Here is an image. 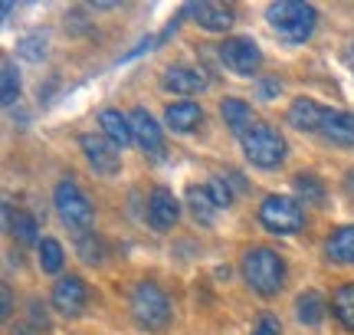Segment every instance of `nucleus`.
<instances>
[{
  "mask_svg": "<svg viewBox=\"0 0 354 335\" xmlns=\"http://www.w3.org/2000/svg\"><path fill=\"white\" fill-rule=\"evenodd\" d=\"M344 184H348V191L354 194V171H348V181H344Z\"/></svg>",
  "mask_w": 354,
  "mask_h": 335,
  "instance_id": "obj_36",
  "label": "nucleus"
},
{
  "mask_svg": "<svg viewBox=\"0 0 354 335\" xmlns=\"http://www.w3.org/2000/svg\"><path fill=\"white\" fill-rule=\"evenodd\" d=\"M207 194H210V201L216 204V210H227L230 204H233V188H230V181H223V178H210L207 184Z\"/></svg>",
  "mask_w": 354,
  "mask_h": 335,
  "instance_id": "obj_29",
  "label": "nucleus"
},
{
  "mask_svg": "<svg viewBox=\"0 0 354 335\" xmlns=\"http://www.w3.org/2000/svg\"><path fill=\"white\" fill-rule=\"evenodd\" d=\"M161 82H165L167 92H177V96H197V92L210 86L207 73L197 69V66H167Z\"/></svg>",
  "mask_w": 354,
  "mask_h": 335,
  "instance_id": "obj_12",
  "label": "nucleus"
},
{
  "mask_svg": "<svg viewBox=\"0 0 354 335\" xmlns=\"http://www.w3.org/2000/svg\"><path fill=\"white\" fill-rule=\"evenodd\" d=\"M220 116H223V125L233 135H240V138L256 125L253 109H250V102H243V99H223L220 102Z\"/></svg>",
  "mask_w": 354,
  "mask_h": 335,
  "instance_id": "obj_19",
  "label": "nucleus"
},
{
  "mask_svg": "<svg viewBox=\"0 0 354 335\" xmlns=\"http://www.w3.org/2000/svg\"><path fill=\"white\" fill-rule=\"evenodd\" d=\"M240 145H243V155L250 158L256 168H279L286 161V152H289L282 132L272 129L269 122H256L253 129L240 138Z\"/></svg>",
  "mask_w": 354,
  "mask_h": 335,
  "instance_id": "obj_5",
  "label": "nucleus"
},
{
  "mask_svg": "<svg viewBox=\"0 0 354 335\" xmlns=\"http://www.w3.org/2000/svg\"><path fill=\"white\" fill-rule=\"evenodd\" d=\"M53 204H56V214H59V220H63L69 230H76L79 237L92 230V224H95V207H92L88 194L82 191L73 178H63L56 184Z\"/></svg>",
  "mask_w": 354,
  "mask_h": 335,
  "instance_id": "obj_4",
  "label": "nucleus"
},
{
  "mask_svg": "<svg viewBox=\"0 0 354 335\" xmlns=\"http://www.w3.org/2000/svg\"><path fill=\"white\" fill-rule=\"evenodd\" d=\"M331 312L348 332H354V283H342L331 293Z\"/></svg>",
  "mask_w": 354,
  "mask_h": 335,
  "instance_id": "obj_22",
  "label": "nucleus"
},
{
  "mask_svg": "<svg viewBox=\"0 0 354 335\" xmlns=\"http://www.w3.org/2000/svg\"><path fill=\"white\" fill-rule=\"evenodd\" d=\"M325 257L331 263H354V224H344L328 237Z\"/></svg>",
  "mask_w": 354,
  "mask_h": 335,
  "instance_id": "obj_20",
  "label": "nucleus"
},
{
  "mask_svg": "<svg viewBox=\"0 0 354 335\" xmlns=\"http://www.w3.org/2000/svg\"><path fill=\"white\" fill-rule=\"evenodd\" d=\"M266 20L289 46H299L315 33L318 10L312 3H302V0H279V3L266 7Z\"/></svg>",
  "mask_w": 354,
  "mask_h": 335,
  "instance_id": "obj_1",
  "label": "nucleus"
},
{
  "mask_svg": "<svg viewBox=\"0 0 354 335\" xmlns=\"http://www.w3.org/2000/svg\"><path fill=\"white\" fill-rule=\"evenodd\" d=\"M128 306H131L135 323L141 329H148V332H165L167 325H171V299H167V293L154 280L135 283Z\"/></svg>",
  "mask_w": 354,
  "mask_h": 335,
  "instance_id": "obj_3",
  "label": "nucleus"
},
{
  "mask_svg": "<svg viewBox=\"0 0 354 335\" xmlns=\"http://www.w3.org/2000/svg\"><path fill=\"white\" fill-rule=\"evenodd\" d=\"M79 257L86 260V263H92V266L105 260V244H102V237L95 230H88L79 237Z\"/></svg>",
  "mask_w": 354,
  "mask_h": 335,
  "instance_id": "obj_28",
  "label": "nucleus"
},
{
  "mask_svg": "<svg viewBox=\"0 0 354 335\" xmlns=\"http://www.w3.org/2000/svg\"><path fill=\"white\" fill-rule=\"evenodd\" d=\"M216 56L233 76H256L263 66V50L250 37H227L216 46Z\"/></svg>",
  "mask_w": 354,
  "mask_h": 335,
  "instance_id": "obj_7",
  "label": "nucleus"
},
{
  "mask_svg": "<svg viewBox=\"0 0 354 335\" xmlns=\"http://www.w3.org/2000/svg\"><path fill=\"white\" fill-rule=\"evenodd\" d=\"M88 302V289L86 283H82V276H63L59 283L53 286V309L59 312V316H66V319H73V316H79V312L86 309Z\"/></svg>",
  "mask_w": 354,
  "mask_h": 335,
  "instance_id": "obj_8",
  "label": "nucleus"
},
{
  "mask_svg": "<svg viewBox=\"0 0 354 335\" xmlns=\"http://www.w3.org/2000/svg\"><path fill=\"white\" fill-rule=\"evenodd\" d=\"M292 188H295V197H299V204H325V184L318 174H295L292 181Z\"/></svg>",
  "mask_w": 354,
  "mask_h": 335,
  "instance_id": "obj_23",
  "label": "nucleus"
},
{
  "mask_svg": "<svg viewBox=\"0 0 354 335\" xmlns=\"http://www.w3.org/2000/svg\"><path fill=\"white\" fill-rule=\"evenodd\" d=\"M165 122H167V129L177 132V135H190V132H197L203 125V109L197 102H190V99L171 102L165 109Z\"/></svg>",
  "mask_w": 354,
  "mask_h": 335,
  "instance_id": "obj_15",
  "label": "nucleus"
},
{
  "mask_svg": "<svg viewBox=\"0 0 354 335\" xmlns=\"http://www.w3.org/2000/svg\"><path fill=\"white\" fill-rule=\"evenodd\" d=\"M99 125L102 135L115 145V148H125V145L135 142V129H131V118L122 116L118 109H102L99 112Z\"/></svg>",
  "mask_w": 354,
  "mask_h": 335,
  "instance_id": "obj_17",
  "label": "nucleus"
},
{
  "mask_svg": "<svg viewBox=\"0 0 354 335\" xmlns=\"http://www.w3.org/2000/svg\"><path fill=\"white\" fill-rule=\"evenodd\" d=\"M187 204L190 210H194V217L201 220V224H214L216 220V204L210 201V194H207V188H197V184H190L187 188Z\"/></svg>",
  "mask_w": 354,
  "mask_h": 335,
  "instance_id": "obj_25",
  "label": "nucleus"
},
{
  "mask_svg": "<svg viewBox=\"0 0 354 335\" xmlns=\"http://www.w3.org/2000/svg\"><path fill=\"white\" fill-rule=\"evenodd\" d=\"M344 63H348V69H354V43L344 50Z\"/></svg>",
  "mask_w": 354,
  "mask_h": 335,
  "instance_id": "obj_35",
  "label": "nucleus"
},
{
  "mask_svg": "<svg viewBox=\"0 0 354 335\" xmlns=\"http://www.w3.org/2000/svg\"><path fill=\"white\" fill-rule=\"evenodd\" d=\"M0 316H3V319H10L13 316V293H10V286L7 283L0 286Z\"/></svg>",
  "mask_w": 354,
  "mask_h": 335,
  "instance_id": "obj_33",
  "label": "nucleus"
},
{
  "mask_svg": "<svg viewBox=\"0 0 354 335\" xmlns=\"http://www.w3.org/2000/svg\"><path fill=\"white\" fill-rule=\"evenodd\" d=\"M322 122H325V105H318L315 99H292L289 105V125L299 132H322Z\"/></svg>",
  "mask_w": 354,
  "mask_h": 335,
  "instance_id": "obj_16",
  "label": "nucleus"
},
{
  "mask_svg": "<svg viewBox=\"0 0 354 335\" xmlns=\"http://www.w3.org/2000/svg\"><path fill=\"white\" fill-rule=\"evenodd\" d=\"M3 220H7V230H10V237L17 240V244H37L39 246V220L30 214V210H17V217H13L10 204H3Z\"/></svg>",
  "mask_w": 354,
  "mask_h": 335,
  "instance_id": "obj_18",
  "label": "nucleus"
},
{
  "mask_svg": "<svg viewBox=\"0 0 354 335\" xmlns=\"http://www.w3.org/2000/svg\"><path fill=\"white\" fill-rule=\"evenodd\" d=\"M259 224H263L269 233H279V237H292V233L305 230V210L295 197H286V194H269L263 204H259Z\"/></svg>",
  "mask_w": 354,
  "mask_h": 335,
  "instance_id": "obj_6",
  "label": "nucleus"
},
{
  "mask_svg": "<svg viewBox=\"0 0 354 335\" xmlns=\"http://www.w3.org/2000/svg\"><path fill=\"white\" fill-rule=\"evenodd\" d=\"M79 148H82L86 161L95 168L99 174H118L122 158H118V148H115L105 135H82V138H79Z\"/></svg>",
  "mask_w": 354,
  "mask_h": 335,
  "instance_id": "obj_9",
  "label": "nucleus"
},
{
  "mask_svg": "<svg viewBox=\"0 0 354 335\" xmlns=\"http://www.w3.org/2000/svg\"><path fill=\"white\" fill-rule=\"evenodd\" d=\"M243 280L259 296H276L286 286V260L272 246H250L243 253Z\"/></svg>",
  "mask_w": 354,
  "mask_h": 335,
  "instance_id": "obj_2",
  "label": "nucleus"
},
{
  "mask_svg": "<svg viewBox=\"0 0 354 335\" xmlns=\"http://www.w3.org/2000/svg\"><path fill=\"white\" fill-rule=\"evenodd\" d=\"M325 142L351 148L354 145V112H342V109H325V122L318 132Z\"/></svg>",
  "mask_w": 354,
  "mask_h": 335,
  "instance_id": "obj_13",
  "label": "nucleus"
},
{
  "mask_svg": "<svg viewBox=\"0 0 354 335\" xmlns=\"http://www.w3.org/2000/svg\"><path fill=\"white\" fill-rule=\"evenodd\" d=\"M131 129H135V142L141 145V152L151 158H161L165 155V132H161V125L154 122V116L148 112V109H131Z\"/></svg>",
  "mask_w": 354,
  "mask_h": 335,
  "instance_id": "obj_10",
  "label": "nucleus"
},
{
  "mask_svg": "<svg viewBox=\"0 0 354 335\" xmlns=\"http://www.w3.org/2000/svg\"><path fill=\"white\" fill-rule=\"evenodd\" d=\"M56 86H59V79H50L46 86H39V99H43V102H50V96H53V89H56Z\"/></svg>",
  "mask_w": 354,
  "mask_h": 335,
  "instance_id": "obj_34",
  "label": "nucleus"
},
{
  "mask_svg": "<svg viewBox=\"0 0 354 335\" xmlns=\"http://www.w3.org/2000/svg\"><path fill=\"white\" fill-rule=\"evenodd\" d=\"M187 13H194V20L210 30V33H227L233 26V7L227 3H214V0H203V3H190Z\"/></svg>",
  "mask_w": 354,
  "mask_h": 335,
  "instance_id": "obj_14",
  "label": "nucleus"
},
{
  "mask_svg": "<svg viewBox=\"0 0 354 335\" xmlns=\"http://www.w3.org/2000/svg\"><path fill=\"white\" fill-rule=\"evenodd\" d=\"M39 253V270L43 273H59L66 266V250L59 240H53V237H43L37 246Z\"/></svg>",
  "mask_w": 354,
  "mask_h": 335,
  "instance_id": "obj_24",
  "label": "nucleus"
},
{
  "mask_svg": "<svg viewBox=\"0 0 354 335\" xmlns=\"http://www.w3.org/2000/svg\"><path fill=\"white\" fill-rule=\"evenodd\" d=\"M50 325V319H46V309L39 306V302H30V329H46Z\"/></svg>",
  "mask_w": 354,
  "mask_h": 335,
  "instance_id": "obj_32",
  "label": "nucleus"
},
{
  "mask_svg": "<svg viewBox=\"0 0 354 335\" xmlns=\"http://www.w3.org/2000/svg\"><path fill=\"white\" fill-rule=\"evenodd\" d=\"M20 73H17V66L7 60L3 63V73H0V99H3V105H13L17 99H20Z\"/></svg>",
  "mask_w": 354,
  "mask_h": 335,
  "instance_id": "obj_26",
  "label": "nucleus"
},
{
  "mask_svg": "<svg viewBox=\"0 0 354 335\" xmlns=\"http://www.w3.org/2000/svg\"><path fill=\"white\" fill-rule=\"evenodd\" d=\"M279 92H282V82H279V79H263V82H259V99H266V102L279 99Z\"/></svg>",
  "mask_w": 354,
  "mask_h": 335,
  "instance_id": "obj_31",
  "label": "nucleus"
},
{
  "mask_svg": "<svg viewBox=\"0 0 354 335\" xmlns=\"http://www.w3.org/2000/svg\"><path fill=\"white\" fill-rule=\"evenodd\" d=\"M180 217V201L174 197V191H167V188H154L148 194V224H151L154 230H171Z\"/></svg>",
  "mask_w": 354,
  "mask_h": 335,
  "instance_id": "obj_11",
  "label": "nucleus"
},
{
  "mask_svg": "<svg viewBox=\"0 0 354 335\" xmlns=\"http://www.w3.org/2000/svg\"><path fill=\"white\" fill-rule=\"evenodd\" d=\"M17 53L24 56L26 63H43L46 60V37L43 33H26L17 43Z\"/></svg>",
  "mask_w": 354,
  "mask_h": 335,
  "instance_id": "obj_27",
  "label": "nucleus"
},
{
  "mask_svg": "<svg viewBox=\"0 0 354 335\" xmlns=\"http://www.w3.org/2000/svg\"><path fill=\"white\" fill-rule=\"evenodd\" d=\"M253 335H282V323H279V316L272 312H263L253 325Z\"/></svg>",
  "mask_w": 354,
  "mask_h": 335,
  "instance_id": "obj_30",
  "label": "nucleus"
},
{
  "mask_svg": "<svg viewBox=\"0 0 354 335\" xmlns=\"http://www.w3.org/2000/svg\"><path fill=\"white\" fill-rule=\"evenodd\" d=\"M325 296L318 293V289H305L302 296L295 299V316H299V323L302 325H322L325 319Z\"/></svg>",
  "mask_w": 354,
  "mask_h": 335,
  "instance_id": "obj_21",
  "label": "nucleus"
}]
</instances>
